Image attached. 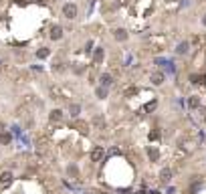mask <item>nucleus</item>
Listing matches in <instances>:
<instances>
[{"label":"nucleus","mask_w":206,"mask_h":194,"mask_svg":"<svg viewBox=\"0 0 206 194\" xmlns=\"http://www.w3.org/2000/svg\"><path fill=\"white\" fill-rule=\"evenodd\" d=\"M97 95H99V97H105V95H107V89H105V87H99V89H97Z\"/></svg>","instance_id":"nucleus-13"},{"label":"nucleus","mask_w":206,"mask_h":194,"mask_svg":"<svg viewBox=\"0 0 206 194\" xmlns=\"http://www.w3.org/2000/svg\"><path fill=\"white\" fill-rule=\"evenodd\" d=\"M202 23H204V24H206V16H204V18H202Z\"/></svg>","instance_id":"nucleus-17"},{"label":"nucleus","mask_w":206,"mask_h":194,"mask_svg":"<svg viewBox=\"0 0 206 194\" xmlns=\"http://www.w3.org/2000/svg\"><path fill=\"white\" fill-rule=\"evenodd\" d=\"M61 36H63V28H61L59 24H55V26L51 28V38H53V40H59Z\"/></svg>","instance_id":"nucleus-2"},{"label":"nucleus","mask_w":206,"mask_h":194,"mask_svg":"<svg viewBox=\"0 0 206 194\" xmlns=\"http://www.w3.org/2000/svg\"><path fill=\"white\" fill-rule=\"evenodd\" d=\"M101 85H105V87H107V85H111V75H101Z\"/></svg>","instance_id":"nucleus-9"},{"label":"nucleus","mask_w":206,"mask_h":194,"mask_svg":"<svg viewBox=\"0 0 206 194\" xmlns=\"http://www.w3.org/2000/svg\"><path fill=\"white\" fill-rule=\"evenodd\" d=\"M101 57H103V49H99V51L95 53V61H101Z\"/></svg>","instance_id":"nucleus-16"},{"label":"nucleus","mask_w":206,"mask_h":194,"mask_svg":"<svg viewBox=\"0 0 206 194\" xmlns=\"http://www.w3.org/2000/svg\"><path fill=\"white\" fill-rule=\"evenodd\" d=\"M63 14H65V18H69V20L75 18V16H77V6H75V4H65V6H63Z\"/></svg>","instance_id":"nucleus-1"},{"label":"nucleus","mask_w":206,"mask_h":194,"mask_svg":"<svg viewBox=\"0 0 206 194\" xmlns=\"http://www.w3.org/2000/svg\"><path fill=\"white\" fill-rule=\"evenodd\" d=\"M152 83L154 85H162L164 83V73H152Z\"/></svg>","instance_id":"nucleus-3"},{"label":"nucleus","mask_w":206,"mask_h":194,"mask_svg":"<svg viewBox=\"0 0 206 194\" xmlns=\"http://www.w3.org/2000/svg\"><path fill=\"white\" fill-rule=\"evenodd\" d=\"M176 53H178V55L188 53V42H186V40H184V42H180V45H178V49H176Z\"/></svg>","instance_id":"nucleus-4"},{"label":"nucleus","mask_w":206,"mask_h":194,"mask_svg":"<svg viewBox=\"0 0 206 194\" xmlns=\"http://www.w3.org/2000/svg\"><path fill=\"white\" fill-rule=\"evenodd\" d=\"M115 38H117V40H125V38H127V32H125L123 28H119V30H115Z\"/></svg>","instance_id":"nucleus-5"},{"label":"nucleus","mask_w":206,"mask_h":194,"mask_svg":"<svg viewBox=\"0 0 206 194\" xmlns=\"http://www.w3.org/2000/svg\"><path fill=\"white\" fill-rule=\"evenodd\" d=\"M10 178H12V176H10V172H4V174L0 176V180H2L4 184H6V182H10Z\"/></svg>","instance_id":"nucleus-11"},{"label":"nucleus","mask_w":206,"mask_h":194,"mask_svg":"<svg viewBox=\"0 0 206 194\" xmlns=\"http://www.w3.org/2000/svg\"><path fill=\"white\" fill-rule=\"evenodd\" d=\"M150 158H152V160H158V150H150Z\"/></svg>","instance_id":"nucleus-15"},{"label":"nucleus","mask_w":206,"mask_h":194,"mask_svg":"<svg viewBox=\"0 0 206 194\" xmlns=\"http://www.w3.org/2000/svg\"><path fill=\"white\" fill-rule=\"evenodd\" d=\"M36 55H38V59H44V57H49V49H40Z\"/></svg>","instance_id":"nucleus-12"},{"label":"nucleus","mask_w":206,"mask_h":194,"mask_svg":"<svg viewBox=\"0 0 206 194\" xmlns=\"http://www.w3.org/2000/svg\"><path fill=\"white\" fill-rule=\"evenodd\" d=\"M190 107L192 109H196V107H200V99L194 95V97H190Z\"/></svg>","instance_id":"nucleus-8"},{"label":"nucleus","mask_w":206,"mask_h":194,"mask_svg":"<svg viewBox=\"0 0 206 194\" xmlns=\"http://www.w3.org/2000/svg\"><path fill=\"white\" fill-rule=\"evenodd\" d=\"M170 178H172V172L170 170H162V178H160V180H162V182H170Z\"/></svg>","instance_id":"nucleus-7"},{"label":"nucleus","mask_w":206,"mask_h":194,"mask_svg":"<svg viewBox=\"0 0 206 194\" xmlns=\"http://www.w3.org/2000/svg\"><path fill=\"white\" fill-rule=\"evenodd\" d=\"M51 119H61V111H59V109L53 111V113H51Z\"/></svg>","instance_id":"nucleus-14"},{"label":"nucleus","mask_w":206,"mask_h":194,"mask_svg":"<svg viewBox=\"0 0 206 194\" xmlns=\"http://www.w3.org/2000/svg\"><path fill=\"white\" fill-rule=\"evenodd\" d=\"M79 111H81V107H79V105H71V115H73V117H77V115H79Z\"/></svg>","instance_id":"nucleus-10"},{"label":"nucleus","mask_w":206,"mask_h":194,"mask_svg":"<svg viewBox=\"0 0 206 194\" xmlns=\"http://www.w3.org/2000/svg\"><path fill=\"white\" fill-rule=\"evenodd\" d=\"M101 156H103V148H95V152H93V154H91V158H93L95 162H97V160H99Z\"/></svg>","instance_id":"nucleus-6"}]
</instances>
